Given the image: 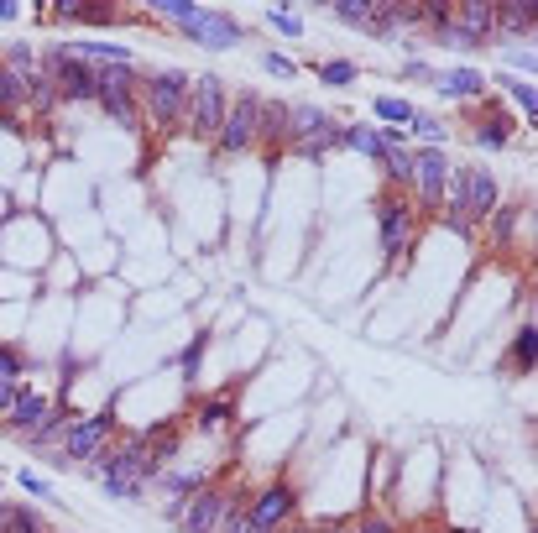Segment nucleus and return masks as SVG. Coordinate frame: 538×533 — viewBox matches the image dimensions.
<instances>
[{
	"instance_id": "f257e3e1",
	"label": "nucleus",
	"mask_w": 538,
	"mask_h": 533,
	"mask_svg": "<svg viewBox=\"0 0 538 533\" xmlns=\"http://www.w3.org/2000/svg\"><path fill=\"white\" fill-rule=\"evenodd\" d=\"M189 89H194V74L189 68H157V74L142 79V121L168 136V131H183V115H189Z\"/></svg>"
},
{
	"instance_id": "f03ea898",
	"label": "nucleus",
	"mask_w": 538,
	"mask_h": 533,
	"mask_svg": "<svg viewBox=\"0 0 538 533\" xmlns=\"http://www.w3.org/2000/svg\"><path fill=\"white\" fill-rule=\"evenodd\" d=\"M371 215H377L382 262H387V267H408V262H413V246H418V210H413V199L382 189L377 204H371Z\"/></svg>"
},
{
	"instance_id": "7ed1b4c3",
	"label": "nucleus",
	"mask_w": 538,
	"mask_h": 533,
	"mask_svg": "<svg viewBox=\"0 0 538 533\" xmlns=\"http://www.w3.org/2000/svg\"><path fill=\"white\" fill-rule=\"evenodd\" d=\"M225 110H230V89H225V79H220V74H194L183 131L199 136V142H215L220 126H225Z\"/></svg>"
},
{
	"instance_id": "20e7f679",
	"label": "nucleus",
	"mask_w": 538,
	"mask_h": 533,
	"mask_svg": "<svg viewBox=\"0 0 538 533\" xmlns=\"http://www.w3.org/2000/svg\"><path fill=\"white\" fill-rule=\"evenodd\" d=\"M115 126H142V74L136 63L100 68V100H95Z\"/></svg>"
},
{
	"instance_id": "39448f33",
	"label": "nucleus",
	"mask_w": 538,
	"mask_h": 533,
	"mask_svg": "<svg viewBox=\"0 0 538 533\" xmlns=\"http://www.w3.org/2000/svg\"><path fill=\"white\" fill-rule=\"evenodd\" d=\"M444 178H450V157H444V147H413V189H408V199H413L418 220L439 215Z\"/></svg>"
},
{
	"instance_id": "423d86ee",
	"label": "nucleus",
	"mask_w": 538,
	"mask_h": 533,
	"mask_svg": "<svg viewBox=\"0 0 538 533\" xmlns=\"http://www.w3.org/2000/svg\"><path fill=\"white\" fill-rule=\"evenodd\" d=\"M256 121H262V95H256V89L230 95L225 126H220V136H215V152H225V157L251 152V147H256Z\"/></svg>"
},
{
	"instance_id": "0eeeda50",
	"label": "nucleus",
	"mask_w": 538,
	"mask_h": 533,
	"mask_svg": "<svg viewBox=\"0 0 538 533\" xmlns=\"http://www.w3.org/2000/svg\"><path fill=\"white\" fill-rule=\"evenodd\" d=\"M110 434H115V408L74 419L68 424V439H63V466H95L100 450H110Z\"/></svg>"
},
{
	"instance_id": "6e6552de",
	"label": "nucleus",
	"mask_w": 538,
	"mask_h": 533,
	"mask_svg": "<svg viewBox=\"0 0 538 533\" xmlns=\"http://www.w3.org/2000/svg\"><path fill=\"white\" fill-rule=\"evenodd\" d=\"M230 502H236V486H199V492L183 502L178 528H183V533H220Z\"/></svg>"
},
{
	"instance_id": "1a4fd4ad",
	"label": "nucleus",
	"mask_w": 538,
	"mask_h": 533,
	"mask_svg": "<svg viewBox=\"0 0 538 533\" xmlns=\"http://www.w3.org/2000/svg\"><path fill=\"white\" fill-rule=\"evenodd\" d=\"M246 518H251V528H288L298 518V492L288 481H272L246 497Z\"/></svg>"
},
{
	"instance_id": "9d476101",
	"label": "nucleus",
	"mask_w": 538,
	"mask_h": 533,
	"mask_svg": "<svg viewBox=\"0 0 538 533\" xmlns=\"http://www.w3.org/2000/svg\"><path fill=\"white\" fill-rule=\"evenodd\" d=\"M497 204H502V189H497V178H491V168L465 162V220H471V230L486 225Z\"/></svg>"
},
{
	"instance_id": "9b49d317",
	"label": "nucleus",
	"mask_w": 538,
	"mask_h": 533,
	"mask_svg": "<svg viewBox=\"0 0 538 533\" xmlns=\"http://www.w3.org/2000/svg\"><path fill=\"white\" fill-rule=\"evenodd\" d=\"M241 37H246V27H241L230 11H220V6H204V11H199V32H194L199 48L230 53V48H241Z\"/></svg>"
},
{
	"instance_id": "f8f14e48",
	"label": "nucleus",
	"mask_w": 538,
	"mask_h": 533,
	"mask_svg": "<svg viewBox=\"0 0 538 533\" xmlns=\"http://www.w3.org/2000/svg\"><path fill=\"white\" fill-rule=\"evenodd\" d=\"M53 419V398H42V392H32V387H21L16 392V403H11V413H6V429L27 445V439Z\"/></svg>"
},
{
	"instance_id": "ddd939ff",
	"label": "nucleus",
	"mask_w": 538,
	"mask_h": 533,
	"mask_svg": "<svg viewBox=\"0 0 538 533\" xmlns=\"http://www.w3.org/2000/svg\"><path fill=\"white\" fill-rule=\"evenodd\" d=\"M471 142L481 147V152H502L507 142H512V121H507V110H502V100H481L476 105V121H471Z\"/></svg>"
},
{
	"instance_id": "4468645a",
	"label": "nucleus",
	"mask_w": 538,
	"mask_h": 533,
	"mask_svg": "<svg viewBox=\"0 0 538 533\" xmlns=\"http://www.w3.org/2000/svg\"><path fill=\"white\" fill-rule=\"evenodd\" d=\"M53 79H58V95L63 100H100V68L95 63H79V58H63L53 68Z\"/></svg>"
},
{
	"instance_id": "2eb2a0df",
	"label": "nucleus",
	"mask_w": 538,
	"mask_h": 533,
	"mask_svg": "<svg viewBox=\"0 0 538 533\" xmlns=\"http://www.w3.org/2000/svg\"><path fill=\"white\" fill-rule=\"evenodd\" d=\"M293 131H288V100H262V121H256V147H267V157L277 162L288 152Z\"/></svg>"
},
{
	"instance_id": "dca6fc26",
	"label": "nucleus",
	"mask_w": 538,
	"mask_h": 533,
	"mask_svg": "<svg viewBox=\"0 0 538 533\" xmlns=\"http://www.w3.org/2000/svg\"><path fill=\"white\" fill-rule=\"evenodd\" d=\"M434 89L444 100H460V105H481L486 100V74H476L471 63L450 68V74H434Z\"/></svg>"
},
{
	"instance_id": "f3484780",
	"label": "nucleus",
	"mask_w": 538,
	"mask_h": 533,
	"mask_svg": "<svg viewBox=\"0 0 538 533\" xmlns=\"http://www.w3.org/2000/svg\"><path fill=\"white\" fill-rule=\"evenodd\" d=\"M512 37H533V11L528 6H497V27H491V48H507Z\"/></svg>"
},
{
	"instance_id": "a211bd4d",
	"label": "nucleus",
	"mask_w": 538,
	"mask_h": 533,
	"mask_svg": "<svg viewBox=\"0 0 538 533\" xmlns=\"http://www.w3.org/2000/svg\"><path fill=\"white\" fill-rule=\"evenodd\" d=\"M340 147L361 152V157H371V162H382V157H387V147H382V131L371 126V121H350V126H340Z\"/></svg>"
},
{
	"instance_id": "6ab92c4d",
	"label": "nucleus",
	"mask_w": 538,
	"mask_h": 533,
	"mask_svg": "<svg viewBox=\"0 0 538 533\" xmlns=\"http://www.w3.org/2000/svg\"><path fill=\"white\" fill-rule=\"evenodd\" d=\"M455 27H465L471 37H481L491 48V27H497V6H486V0H465V6H455Z\"/></svg>"
},
{
	"instance_id": "aec40b11",
	"label": "nucleus",
	"mask_w": 538,
	"mask_h": 533,
	"mask_svg": "<svg viewBox=\"0 0 538 533\" xmlns=\"http://www.w3.org/2000/svg\"><path fill=\"white\" fill-rule=\"evenodd\" d=\"M298 162H319V157H330V152H340V121H330V126H319L314 136H303V142H293L288 147Z\"/></svg>"
},
{
	"instance_id": "412c9836",
	"label": "nucleus",
	"mask_w": 538,
	"mask_h": 533,
	"mask_svg": "<svg viewBox=\"0 0 538 533\" xmlns=\"http://www.w3.org/2000/svg\"><path fill=\"white\" fill-rule=\"evenodd\" d=\"M382 178H387L392 194H408V189H413V142H408V147H392V152L382 157Z\"/></svg>"
},
{
	"instance_id": "4be33fe9",
	"label": "nucleus",
	"mask_w": 538,
	"mask_h": 533,
	"mask_svg": "<svg viewBox=\"0 0 538 533\" xmlns=\"http://www.w3.org/2000/svg\"><path fill=\"white\" fill-rule=\"evenodd\" d=\"M330 121H335V115L324 110V105H303V100H298V105H288V131H293V142L314 136L319 126H330ZM293 142H288V147H293Z\"/></svg>"
},
{
	"instance_id": "5701e85b",
	"label": "nucleus",
	"mask_w": 538,
	"mask_h": 533,
	"mask_svg": "<svg viewBox=\"0 0 538 533\" xmlns=\"http://www.w3.org/2000/svg\"><path fill=\"white\" fill-rule=\"evenodd\" d=\"M21 84H27V105H32L37 115H53V110L63 105V95H58V79H53V74H42V68H37L32 79H21Z\"/></svg>"
},
{
	"instance_id": "b1692460",
	"label": "nucleus",
	"mask_w": 538,
	"mask_h": 533,
	"mask_svg": "<svg viewBox=\"0 0 538 533\" xmlns=\"http://www.w3.org/2000/svg\"><path fill=\"white\" fill-rule=\"evenodd\" d=\"M371 121H377V126H408L413 121V105L403 100V95H377V100H371Z\"/></svg>"
},
{
	"instance_id": "393cba45",
	"label": "nucleus",
	"mask_w": 538,
	"mask_h": 533,
	"mask_svg": "<svg viewBox=\"0 0 538 533\" xmlns=\"http://www.w3.org/2000/svg\"><path fill=\"white\" fill-rule=\"evenodd\" d=\"M314 74H319L324 89H350V84L361 79V68L350 63V58H324V63H314Z\"/></svg>"
},
{
	"instance_id": "a878e982",
	"label": "nucleus",
	"mask_w": 538,
	"mask_h": 533,
	"mask_svg": "<svg viewBox=\"0 0 538 533\" xmlns=\"http://www.w3.org/2000/svg\"><path fill=\"white\" fill-rule=\"evenodd\" d=\"M199 11H204V6H189V0H162V6H157V16L173 21V27L189 37V42H194V32H199Z\"/></svg>"
},
{
	"instance_id": "bb28decb",
	"label": "nucleus",
	"mask_w": 538,
	"mask_h": 533,
	"mask_svg": "<svg viewBox=\"0 0 538 533\" xmlns=\"http://www.w3.org/2000/svg\"><path fill=\"white\" fill-rule=\"evenodd\" d=\"M518 220H523V204H497V210H491V220H486L491 246H512V230H518Z\"/></svg>"
},
{
	"instance_id": "cd10ccee",
	"label": "nucleus",
	"mask_w": 538,
	"mask_h": 533,
	"mask_svg": "<svg viewBox=\"0 0 538 533\" xmlns=\"http://www.w3.org/2000/svg\"><path fill=\"white\" fill-rule=\"evenodd\" d=\"M408 136H413V142H424V147H444V142H450V126H444L439 115H418V110H413Z\"/></svg>"
},
{
	"instance_id": "c85d7f7f",
	"label": "nucleus",
	"mask_w": 538,
	"mask_h": 533,
	"mask_svg": "<svg viewBox=\"0 0 538 533\" xmlns=\"http://www.w3.org/2000/svg\"><path fill=\"white\" fill-rule=\"evenodd\" d=\"M194 424H199L204 434H220V429L230 424V398H204V403L194 408Z\"/></svg>"
},
{
	"instance_id": "c756f323",
	"label": "nucleus",
	"mask_w": 538,
	"mask_h": 533,
	"mask_svg": "<svg viewBox=\"0 0 538 533\" xmlns=\"http://www.w3.org/2000/svg\"><path fill=\"white\" fill-rule=\"evenodd\" d=\"M434 42H439V48H450V53H481V48H486L481 37H471L465 27H455V16H450V27L434 32Z\"/></svg>"
},
{
	"instance_id": "7c9ffc66",
	"label": "nucleus",
	"mask_w": 538,
	"mask_h": 533,
	"mask_svg": "<svg viewBox=\"0 0 538 533\" xmlns=\"http://www.w3.org/2000/svg\"><path fill=\"white\" fill-rule=\"evenodd\" d=\"M512 366H518V372H533L538 366V330L533 324H523L518 340H512Z\"/></svg>"
},
{
	"instance_id": "2f4dec72",
	"label": "nucleus",
	"mask_w": 538,
	"mask_h": 533,
	"mask_svg": "<svg viewBox=\"0 0 538 533\" xmlns=\"http://www.w3.org/2000/svg\"><path fill=\"white\" fill-rule=\"evenodd\" d=\"M371 11H377V0H340V6H330V16L345 21V27H356V32H366Z\"/></svg>"
},
{
	"instance_id": "473e14b6",
	"label": "nucleus",
	"mask_w": 538,
	"mask_h": 533,
	"mask_svg": "<svg viewBox=\"0 0 538 533\" xmlns=\"http://www.w3.org/2000/svg\"><path fill=\"white\" fill-rule=\"evenodd\" d=\"M0 63H6L16 79H32L37 68H42V63H37V48H27V42H11V48H6V58H0Z\"/></svg>"
},
{
	"instance_id": "72a5a7b5",
	"label": "nucleus",
	"mask_w": 538,
	"mask_h": 533,
	"mask_svg": "<svg viewBox=\"0 0 538 533\" xmlns=\"http://www.w3.org/2000/svg\"><path fill=\"white\" fill-rule=\"evenodd\" d=\"M0 110H27V84L0 63Z\"/></svg>"
},
{
	"instance_id": "f704fd0d",
	"label": "nucleus",
	"mask_w": 538,
	"mask_h": 533,
	"mask_svg": "<svg viewBox=\"0 0 538 533\" xmlns=\"http://www.w3.org/2000/svg\"><path fill=\"white\" fill-rule=\"evenodd\" d=\"M6 533H48V523H42V513H32V507H16V502H11Z\"/></svg>"
},
{
	"instance_id": "c9c22d12",
	"label": "nucleus",
	"mask_w": 538,
	"mask_h": 533,
	"mask_svg": "<svg viewBox=\"0 0 538 533\" xmlns=\"http://www.w3.org/2000/svg\"><path fill=\"white\" fill-rule=\"evenodd\" d=\"M267 27H272L277 37H288V42H298V37H303V21H298L288 6H272V11H267Z\"/></svg>"
},
{
	"instance_id": "e433bc0d",
	"label": "nucleus",
	"mask_w": 538,
	"mask_h": 533,
	"mask_svg": "<svg viewBox=\"0 0 538 533\" xmlns=\"http://www.w3.org/2000/svg\"><path fill=\"white\" fill-rule=\"evenodd\" d=\"M502 95H512V100H518V110L528 115V121L538 115V95H533V84H528V79H502Z\"/></svg>"
},
{
	"instance_id": "4c0bfd02",
	"label": "nucleus",
	"mask_w": 538,
	"mask_h": 533,
	"mask_svg": "<svg viewBox=\"0 0 538 533\" xmlns=\"http://www.w3.org/2000/svg\"><path fill=\"white\" fill-rule=\"evenodd\" d=\"M100 481H105V492L115 502H142L147 497V486H136V481H121V476H100Z\"/></svg>"
},
{
	"instance_id": "58836bf2",
	"label": "nucleus",
	"mask_w": 538,
	"mask_h": 533,
	"mask_svg": "<svg viewBox=\"0 0 538 533\" xmlns=\"http://www.w3.org/2000/svg\"><path fill=\"white\" fill-rule=\"evenodd\" d=\"M0 377H6V382H21V377H27V361H21L16 345H0Z\"/></svg>"
},
{
	"instance_id": "ea45409f",
	"label": "nucleus",
	"mask_w": 538,
	"mask_h": 533,
	"mask_svg": "<svg viewBox=\"0 0 538 533\" xmlns=\"http://www.w3.org/2000/svg\"><path fill=\"white\" fill-rule=\"evenodd\" d=\"M262 68L277 79H298V58H288V53H262Z\"/></svg>"
},
{
	"instance_id": "a19ab883",
	"label": "nucleus",
	"mask_w": 538,
	"mask_h": 533,
	"mask_svg": "<svg viewBox=\"0 0 538 533\" xmlns=\"http://www.w3.org/2000/svg\"><path fill=\"white\" fill-rule=\"evenodd\" d=\"M350 533H397V523L387 513H366L361 523H350Z\"/></svg>"
},
{
	"instance_id": "79ce46f5",
	"label": "nucleus",
	"mask_w": 538,
	"mask_h": 533,
	"mask_svg": "<svg viewBox=\"0 0 538 533\" xmlns=\"http://www.w3.org/2000/svg\"><path fill=\"white\" fill-rule=\"evenodd\" d=\"M204 345H209V330H199V335H194V345L183 351V372H189V377L199 372V361H204Z\"/></svg>"
},
{
	"instance_id": "37998d69",
	"label": "nucleus",
	"mask_w": 538,
	"mask_h": 533,
	"mask_svg": "<svg viewBox=\"0 0 538 533\" xmlns=\"http://www.w3.org/2000/svg\"><path fill=\"white\" fill-rule=\"evenodd\" d=\"M403 79H408V84H434V68H429L424 58H408V63H403Z\"/></svg>"
},
{
	"instance_id": "c03bdc74",
	"label": "nucleus",
	"mask_w": 538,
	"mask_h": 533,
	"mask_svg": "<svg viewBox=\"0 0 538 533\" xmlns=\"http://www.w3.org/2000/svg\"><path fill=\"white\" fill-rule=\"evenodd\" d=\"M16 481H21V492H27V497H53V486H48V481H42L37 471H21Z\"/></svg>"
},
{
	"instance_id": "a18cd8bd",
	"label": "nucleus",
	"mask_w": 538,
	"mask_h": 533,
	"mask_svg": "<svg viewBox=\"0 0 538 533\" xmlns=\"http://www.w3.org/2000/svg\"><path fill=\"white\" fill-rule=\"evenodd\" d=\"M16 392H21V382H6V377H0V413H11V403H16Z\"/></svg>"
},
{
	"instance_id": "49530a36",
	"label": "nucleus",
	"mask_w": 538,
	"mask_h": 533,
	"mask_svg": "<svg viewBox=\"0 0 538 533\" xmlns=\"http://www.w3.org/2000/svg\"><path fill=\"white\" fill-rule=\"evenodd\" d=\"M502 53H507V63H512V68H523V74L533 68V53H528V48H502Z\"/></svg>"
},
{
	"instance_id": "de8ad7c7",
	"label": "nucleus",
	"mask_w": 538,
	"mask_h": 533,
	"mask_svg": "<svg viewBox=\"0 0 538 533\" xmlns=\"http://www.w3.org/2000/svg\"><path fill=\"white\" fill-rule=\"evenodd\" d=\"M6 513H11V502H6V497H0V533H6Z\"/></svg>"
},
{
	"instance_id": "09e8293b",
	"label": "nucleus",
	"mask_w": 538,
	"mask_h": 533,
	"mask_svg": "<svg viewBox=\"0 0 538 533\" xmlns=\"http://www.w3.org/2000/svg\"><path fill=\"white\" fill-rule=\"evenodd\" d=\"M324 533H350V523H340V528H324Z\"/></svg>"
},
{
	"instance_id": "8fccbe9b",
	"label": "nucleus",
	"mask_w": 538,
	"mask_h": 533,
	"mask_svg": "<svg viewBox=\"0 0 538 533\" xmlns=\"http://www.w3.org/2000/svg\"><path fill=\"white\" fill-rule=\"evenodd\" d=\"M6 434H11V429H6V419H0V439H6Z\"/></svg>"
},
{
	"instance_id": "3c124183",
	"label": "nucleus",
	"mask_w": 538,
	"mask_h": 533,
	"mask_svg": "<svg viewBox=\"0 0 538 533\" xmlns=\"http://www.w3.org/2000/svg\"><path fill=\"white\" fill-rule=\"evenodd\" d=\"M455 533H460V528H455Z\"/></svg>"
}]
</instances>
